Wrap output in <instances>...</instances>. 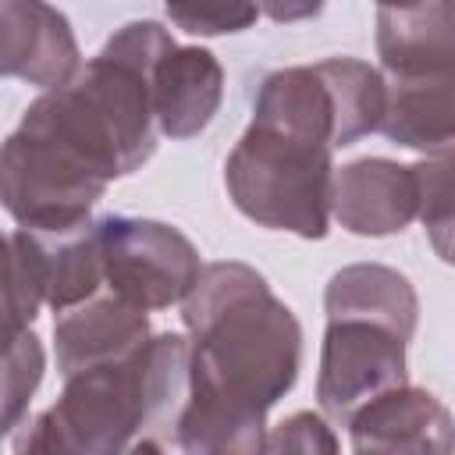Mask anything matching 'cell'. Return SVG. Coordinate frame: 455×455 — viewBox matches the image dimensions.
Instances as JSON below:
<instances>
[{"label": "cell", "instance_id": "cell-1", "mask_svg": "<svg viewBox=\"0 0 455 455\" xmlns=\"http://www.w3.org/2000/svg\"><path fill=\"white\" fill-rule=\"evenodd\" d=\"M171 46L160 21H128L64 85L28 103L0 142V203L21 231L85 224L107 185L153 156L149 75Z\"/></svg>", "mask_w": 455, "mask_h": 455}, {"label": "cell", "instance_id": "cell-2", "mask_svg": "<svg viewBox=\"0 0 455 455\" xmlns=\"http://www.w3.org/2000/svg\"><path fill=\"white\" fill-rule=\"evenodd\" d=\"M192 334L185 402L267 416L299 377L302 327L249 263H206L181 299Z\"/></svg>", "mask_w": 455, "mask_h": 455}, {"label": "cell", "instance_id": "cell-3", "mask_svg": "<svg viewBox=\"0 0 455 455\" xmlns=\"http://www.w3.org/2000/svg\"><path fill=\"white\" fill-rule=\"evenodd\" d=\"M188 341L156 334L139 352L64 377L60 398L14 441V455H124L146 423L181 409Z\"/></svg>", "mask_w": 455, "mask_h": 455}, {"label": "cell", "instance_id": "cell-4", "mask_svg": "<svg viewBox=\"0 0 455 455\" xmlns=\"http://www.w3.org/2000/svg\"><path fill=\"white\" fill-rule=\"evenodd\" d=\"M231 203L270 231L323 238L331 220V149L249 121L224 164Z\"/></svg>", "mask_w": 455, "mask_h": 455}, {"label": "cell", "instance_id": "cell-5", "mask_svg": "<svg viewBox=\"0 0 455 455\" xmlns=\"http://www.w3.org/2000/svg\"><path fill=\"white\" fill-rule=\"evenodd\" d=\"M103 284L114 299L149 313L181 302L203 263L196 245L171 224L146 217H100L96 220Z\"/></svg>", "mask_w": 455, "mask_h": 455}, {"label": "cell", "instance_id": "cell-6", "mask_svg": "<svg viewBox=\"0 0 455 455\" xmlns=\"http://www.w3.org/2000/svg\"><path fill=\"white\" fill-rule=\"evenodd\" d=\"M405 345L395 327L366 316H327L316 402L327 419L348 423L373 398L405 387Z\"/></svg>", "mask_w": 455, "mask_h": 455}, {"label": "cell", "instance_id": "cell-7", "mask_svg": "<svg viewBox=\"0 0 455 455\" xmlns=\"http://www.w3.org/2000/svg\"><path fill=\"white\" fill-rule=\"evenodd\" d=\"M331 210L352 235L384 238L398 235L419 217V178L416 167L384 156L352 160L334 174Z\"/></svg>", "mask_w": 455, "mask_h": 455}, {"label": "cell", "instance_id": "cell-8", "mask_svg": "<svg viewBox=\"0 0 455 455\" xmlns=\"http://www.w3.org/2000/svg\"><path fill=\"white\" fill-rule=\"evenodd\" d=\"M71 21L39 0H0V78L57 89L78 71Z\"/></svg>", "mask_w": 455, "mask_h": 455}, {"label": "cell", "instance_id": "cell-9", "mask_svg": "<svg viewBox=\"0 0 455 455\" xmlns=\"http://www.w3.org/2000/svg\"><path fill=\"white\" fill-rule=\"evenodd\" d=\"M345 427L355 455H451V412L423 387H395Z\"/></svg>", "mask_w": 455, "mask_h": 455}, {"label": "cell", "instance_id": "cell-10", "mask_svg": "<svg viewBox=\"0 0 455 455\" xmlns=\"http://www.w3.org/2000/svg\"><path fill=\"white\" fill-rule=\"evenodd\" d=\"M377 53L391 82L455 75V7L448 0L380 4Z\"/></svg>", "mask_w": 455, "mask_h": 455}, {"label": "cell", "instance_id": "cell-11", "mask_svg": "<svg viewBox=\"0 0 455 455\" xmlns=\"http://www.w3.org/2000/svg\"><path fill=\"white\" fill-rule=\"evenodd\" d=\"M153 121L167 139L199 135L224 100V68L203 46H171L149 75Z\"/></svg>", "mask_w": 455, "mask_h": 455}, {"label": "cell", "instance_id": "cell-12", "mask_svg": "<svg viewBox=\"0 0 455 455\" xmlns=\"http://www.w3.org/2000/svg\"><path fill=\"white\" fill-rule=\"evenodd\" d=\"M53 341H57V366L64 377H71L139 352L149 341V320L142 309L107 291L60 313L53 323Z\"/></svg>", "mask_w": 455, "mask_h": 455}, {"label": "cell", "instance_id": "cell-13", "mask_svg": "<svg viewBox=\"0 0 455 455\" xmlns=\"http://www.w3.org/2000/svg\"><path fill=\"white\" fill-rule=\"evenodd\" d=\"M32 267L39 277L43 306L53 313H68L89 302L103 284L96 220H85L71 231H25Z\"/></svg>", "mask_w": 455, "mask_h": 455}, {"label": "cell", "instance_id": "cell-14", "mask_svg": "<svg viewBox=\"0 0 455 455\" xmlns=\"http://www.w3.org/2000/svg\"><path fill=\"white\" fill-rule=\"evenodd\" d=\"M327 316H366L377 323L395 327L402 338L412 341L419 320V299L405 274L384 263H352L341 267L323 291Z\"/></svg>", "mask_w": 455, "mask_h": 455}, {"label": "cell", "instance_id": "cell-15", "mask_svg": "<svg viewBox=\"0 0 455 455\" xmlns=\"http://www.w3.org/2000/svg\"><path fill=\"white\" fill-rule=\"evenodd\" d=\"M380 132L419 153H448L455 139V75L391 82L384 100Z\"/></svg>", "mask_w": 455, "mask_h": 455}, {"label": "cell", "instance_id": "cell-16", "mask_svg": "<svg viewBox=\"0 0 455 455\" xmlns=\"http://www.w3.org/2000/svg\"><path fill=\"white\" fill-rule=\"evenodd\" d=\"M174 444L181 455H263L267 416L181 402L174 416Z\"/></svg>", "mask_w": 455, "mask_h": 455}, {"label": "cell", "instance_id": "cell-17", "mask_svg": "<svg viewBox=\"0 0 455 455\" xmlns=\"http://www.w3.org/2000/svg\"><path fill=\"white\" fill-rule=\"evenodd\" d=\"M320 71L331 85L334 96V114H338V149L359 142L363 135L380 128L384 117V100H387V82L377 68L355 57H331L320 60Z\"/></svg>", "mask_w": 455, "mask_h": 455}, {"label": "cell", "instance_id": "cell-18", "mask_svg": "<svg viewBox=\"0 0 455 455\" xmlns=\"http://www.w3.org/2000/svg\"><path fill=\"white\" fill-rule=\"evenodd\" d=\"M39 306L43 291L25 231L0 235V345L28 334L32 320L39 316Z\"/></svg>", "mask_w": 455, "mask_h": 455}, {"label": "cell", "instance_id": "cell-19", "mask_svg": "<svg viewBox=\"0 0 455 455\" xmlns=\"http://www.w3.org/2000/svg\"><path fill=\"white\" fill-rule=\"evenodd\" d=\"M46 370L43 341L28 331L18 341L0 345V441L21 423Z\"/></svg>", "mask_w": 455, "mask_h": 455}, {"label": "cell", "instance_id": "cell-20", "mask_svg": "<svg viewBox=\"0 0 455 455\" xmlns=\"http://www.w3.org/2000/svg\"><path fill=\"white\" fill-rule=\"evenodd\" d=\"M419 178V217L434 238L441 259H448V231H451V153L412 164Z\"/></svg>", "mask_w": 455, "mask_h": 455}, {"label": "cell", "instance_id": "cell-21", "mask_svg": "<svg viewBox=\"0 0 455 455\" xmlns=\"http://www.w3.org/2000/svg\"><path fill=\"white\" fill-rule=\"evenodd\" d=\"M263 455H338V437L316 412H291L267 434Z\"/></svg>", "mask_w": 455, "mask_h": 455}, {"label": "cell", "instance_id": "cell-22", "mask_svg": "<svg viewBox=\"0 0 455 455\" xmlns=\"http://www.w3.org/2000/svg\"><path fill=\"white\" fill-rule=\"evenodd\" d=\"M167 18L192 32V36H220V32H242L259 18V7L252 4H220V7H167Z\"/></svg>", "mask_w": 455, "mask_h": 455}, {"label": "cell", "instance_id": "cell-23", "mask_svg": "<svg viewBox=\"0 0 455 455\" xmlns=\"http://www.w3.org/2000/svg\"><path fill=\"white\" fill-rule=\"evenodd\" d=\"M124 455H164V448L156 444V441H149V437H142V441H135Z\"/></svg>", "mask_w": 455, "mask_h": 455}, {"label": "cell", "instance_id": "cell-24", "mask_svg": "<svg viewBox=\"0 0 455 455\" xmlns=\"http://www.w3.org/2000/svg\"><path fill=\"white\" fill-rule=\"evenodd\" d=\"M316 11H320V7H295V11H288V7H267L270 18H284V21H288V18H299V14H316Z\"/></svg>", "mask_w": 455, "mask_h": 455}]
</instances>
